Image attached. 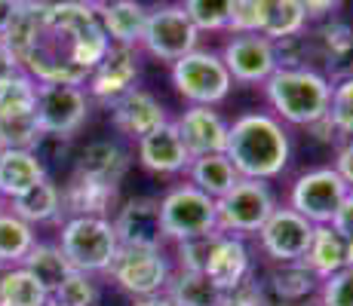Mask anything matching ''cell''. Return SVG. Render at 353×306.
<instances>
[{
  "mask_svg": "<svg viewBox=\"0 0 353 306\" xmlns=\"http://www.w3.org/2000/svg\"><path fill=\"white\" fill-rule=\"evenodd\" d=\"M108 40L99 12L86 0H56L40 10L34 46L22 58L25 74L37 83L83 86L90 71L105 58Z\"/></svg>",
  "mask_w": 353,
  "mask_h": 306,
  "instance_id": "obj_1",
  "label": "cell"
},
{
  "mask_svg": "<svg viewBox=\"0 0 353 306\" xmlns=\"http://www.w3.org/2000/svg\"><path fill=\"white\" fill-rule=\"evenodd\" d=\"M225 156L234 162L240 178L274 181L286 172L292 141L289 132L270 113H243L228 126Z\"/></svg>",
  "mask_w": 353,
  "mask_h": 306,
  "instance_id": "obj_2",
  "label": "cell"
},
{
  "mask_svg": "<svg viewBox=\"0 0 353 306\" xmlns=\"http://www.w3.org/2000/svg\"><path fill=\"white\" fill-rule=\"evenodd\" d=\"M270 111L292 126H316L329 113L332 83L316 67H276L264 80Z\"/></svg>",
  "mask_w": 353,
  "mask_h": 306,
  "instance_id": "obj_3",
  "label": "cell"
},
{
  "mask_svg": "<svg viewBox=\"0 0 353 306\" xmlns=\"http://www.w3.org/2000/svg\"><path fill=\"white\" fill-rule=\"evenodd\" d=\"M62 254L77 273H108L120 242L108 217H68L62 227Z\"/></svg>",
  "mask_w": 353,
  "mask_h": 306,
  "instance_id": "obj_4",
  "label": "cell"
},
{
  "mask_svg": "<svg viewBox=\"0 0 353 306\" xmlns=\"http://www.w3.org/2000/svg\"><path fill=\"white\" fill-rule=\"evenodd\" d=\"M276 208V196L268 181L240 178L221 199H215V223L225 236H252Z\"/></svg>",
  "mask_w": 353,
  "mask_h": 306,
  "instance_id": "obj_5",
  "label": "cell"
},
{
  "mask_svg": "<svg viewBox=\"0 0 353 306\" xmlns=\"http://www.w3.org/2000/svg\"><path fill=\"white\" fill-rule=\"evenodd\" d=\"M172 86L191 105L215 107L230 95V80L225 61L212 50H194L179 61H172Z\"/></svg>",
  "mask_w": 353,
  "mask_h": 306,
  "instance_id": "obj_6",
  "label": "cell"
},
{
  "mask_svg": "<svg viewBox=\"0 0 353 306\" xmlns=\"http://www.w3.org/2000/svg\"><path fill=\"white\" fill-rule=\"evenodd\" d=\"M160 215H163V230L166 239L185 242V239H200V236L219 233L215 223V199L196 190L194 184H179V187L166 190L160 196Z\"/></svg>",
  "mask_w": 353,
  "mask_h": 306,
  "instance_id": "obj_7",
  "label": "cell"
},
{
  "mask_svg": "<svg viewBox=\"0 0 353 306\" xmlns=\"http://www.w3.org/2000/svg\"><path fill=\"white\" fill-rule=\"evenodd\" d=\"M108 276L126 294L151 297L166 291L172 267H169V257L163 248H129V245H120L111 267H108Z\"/></svg>",
  "mask_w": 353,
  "mask_h": 306,
  "instance_id": "obj_8",
  "label": "cell"
},
{
  "mask_svg": "<svg viewBox=\"0 0 353 306\" xmlns=\"http://www.w3.org/2000/svg\"><path fill=\"white\" fill-rule=\"evenodd\" d=\"M200 31L191 25V19L185 16L181 3H160L154 10H148L145 34H141V46L160 61H179L181 56L196 50Z\"/></svg>",
  "mask_w": 353,
  "mask_h": 306,
  "instance_id": "obj_9",
  "label": "cell"
},
{
  "mask_svg": "<svg viewBox=\"0 0 353 306\" xmlns=\"http://www.w3.org/2000/svg\"><path fill=\"white\" fill-rule=\"evenodd\" d=\"M34 117H37L40 132L71 138V135L86 122V117H90V95H86L83 86L37 83Z\"/></svg>",
  "mask_w": 353,
  "mask_h": 306,
  "instance_id": "obj_10",
  "label": "cell"
},
{
  "mask_svg": "<svg viewBox=\"0 0 353 306\" xmlns=\"http://www.w3.org/2000/svg\"><path fill=\"white\" fill-rule=\"evenodd\" d=\"M347 193L350 187L341 181V175L332 166L310 168V172H304L301 178L292 184L289 208H295L310 223H332V217L341 208Z\"/></svg>",
  "mask_w": 353,
  "mask_h": 306,
  "instance_id": "obj_11",
  "label": "cell"
},
{
  "mask_svg": "<svg viewBox=\"0 0 353 306\" xmlns=\"http://www.w3.org/2000/svg\"><path fill=\"white\" fill-rule=\"evenodd\" d=\"M314 227L307 217H301L295 208H274V215L264 221V227L258 230V239L268 257H274L276 263H292V261H304L314 239Z\"/></svg>",
  "mask_w": 353,
  "mask_h": 306,
  "instance_id": "obj_12",
  "label": "cell"
},
{
  "mask_svg": "<svg viewBox=\"0 0 353 306\" xmlns=\"http://www.w3.org/2000/svg\"><path fill=\"white\" fill-rule=\"evenodd\" d=\"M135 80H139V52H135V46L111 43L105 58L86 77V95L111 107L129 89H135Z\"/></svg>",
  "mask_w": 353,
  "mask_h": 306,
  "instance_id": "obj_13",
  "label": "cell"
},
{
  "mask_svg": "<svg viewBox=\"0 0 353 306\" xmlns=\"http://www.w3.org/2000/svg\"><path fill=\"white\" fill-rule=\"evenodd\" d=\"M219 56L225 61L230 80L236 83L258 86L276 71L274 40L261 37V34H234Z\"/></svg>",
  "mask_w": 353,
  "mask_h": 306,
  "instance_id": "obj_14",
  "label": "cell"
},
{
  "mask_svg": "<svg viewBox=\"0 0 353 306\" xmlns=\"http://www.w3.org/2000/svg\"><path fill=\"white\" fill-rule=\"evenodd\" d=\"M111 223H114V233H117V242L129 245V248H163V242H166L160 199H154V196L126 199L117 208Z\"/></svg>",
  "mask_w": 353,
  "mask_h": 306,
  "instance_id": "obj_15",
  "label": "cell"
},
{
  "mask_svg": "<svg viewBox=\"0 0 353 306\" xmlns=\"http://www.w3.org/2000/svg\"><path fill=\"white\" fill-rule=\"evenodd\" d=\"M314 40V61H320L316 71L325 80H347L353 77V25L347 22H323L310 34Z\"/></svg>",
  "mask_w": 353,
  "mask_h": 306,
  "instance_id": "obj_16",
  "label": "cell"
},
{
  "mask_svg": "<svg viewBox=\"0 0 353 306\" xmlns=\"http://www.w3.org/2000/svg\"><path fill=\"white\" fill-rule=\"evenodd\" d=\"M179 129L181 141H185L188 153L194 156H206V153H225L228 144V126L215 107H203V105H191L179 120H172Z\"/></svg>",
  "mask_w": 353,
  "mask_h": 306,
  "instance_id": "obj_17",
  "label": "cell"
},
{
  "mask_svg": "<svg viewBox=\"0 0 353 306\" xmlns=\"http://www.w3.org/2000/svg\"><path fill=\"white\" fill-rule=\"evenodd\" d=\"M111 117H114V126L117 132L129 135V138H145V135L157 132L160 126L169 122V113L166 107L160 105V98H154L148 89H129L123 98H117L111 105Z\"/></svg>",
  "mask_w": 353,
  "mask_h": 306,
  "instance_id": "obj_18",
  "label": "cell"
},
{
  "mask_svg": "<svg viewBox=\"0 0 353 306\" xmlns=\"http://www.w3.org/2000/svg\"><path fill=\"white\" fill-rule=\"evenodd\" d=\"M203 273L212 278L225 294L246 282L252 276V257H249L243 236H225V233L215 236L206 263H203Z\"/></svg>",
  "mask_w": 353,
  "mask_h": 306,
  "instance_id": "obj_19",
  "label": "cell"
},
{
  "mask_svg": "<svg viewBox=\"0 0 353 306\" xmlns=\"http://www.w3.org/2000/svg\"><path fill=\"white\" fill-rule=\"evenodd\" d=\"M139 162L148 168V172L157 175H179L188 172L191 166V153H188L185 141H181L175 122L169 120L166 126H160L157 132L139 138Z\"/></svg>",
  "mask_w": 353,
  "mask_h": 306,
  "instance_id": "obj_20",
  "label": "cell"
},
{
  "mask_svg": "<svg viewBox=\"0 0 353 306\" xmlns=\"http://www.w3.org/2000/svg\"><path fill=\"white\" fill-rule=\"evenodd\" d=\"M117 187L120 184L92 181L74 172L62 190V212L68 217H108V212L117 206Z\"/></svg>",
  "mask_w": 353,
  "mask_h": 306,
  "instance_id": "obj_21",
  "label": "cell"
},
{
  "mask_svg": "<svg viewBox=\"0 0 353 306\" xmlns=\"http://www.w3.org/2000/svg\"><path fill=\"white\" fill-rule=\"evenodd\" d=\"M301 31H307L301 0H255V34L268 40H283Z\"/></svg>",
  "mask_w": 353,
  "mask_h": 306,
  "instance_id": "obj_22",
  "label": "cell"
},
{
  "mask_svg": "<svg viewBox=\"0 0 353 306\" xmlns=\"http://www.w3.org/2000/svg\"><path fill=\"white\" fill-rule=\"evenodd\" d=\"M126 168H129V153L123 147L111 138H99V141H92V144L83 147L74 172L83 175V178H92V181L120 184L126 175Z\"/></svg>",
  "mask_w": 353,
  "mask_h": 306,
  "instance_id": "obj_23",
  "label": "cell"
},
{
  "mask_svg": "<svg viewBox=\"0 0 353 306\" xmlns=\"http://www.w3.org/2000/svg\"><path fill=\"white\" fill-rule=\"evenodd\" d=\"M96 12H99V22H101V28H105L111 43H120V46L141 43L148 10L139 3V0H114V3L96 6Z\"/></svg>",
  "mask_w": 353,
  "mask_h": 306,
  "instance_id": "obj_24",
  "label": "cell"
},
{
  "mask_svg": "<svg viewBox=\"0 0 353 306\" xmlns=\"http://www.w3.org/2000/svg\"><path fill=\"white\" fill-rule=\"evenodd\" d=\"M350 257V242L344 239L338 230H332L329 223H316L314 227V239H310V248L304 254V263L316 278H329L332 273L347 267Z\"/></svg>",
  "mask_w": 353,
  "mask_h": 306,
  "instance_id": "obj_25",
  "label": "cell"
},
{
  "mask_svg": "<svg viewBox=\"0 0 353 306\" xmlns=\"http://www.w3.org/2000/svg\"><path fill=\"white\" fill-rule=\"evenodd\" d=\"M10 212L16 217H22L25 223H46L52 221V217L62 215V187L59 184H52L50 178L31 184L28 190H22L19 196H12L10 199Z\"/></svg>",
  "mask_w": 353,
  "mask_h": 306,
  "instance_id": "obj_26",
  "label": "cell"
},
{
  "mask_svg": "<svg viewBox=\"0 0 353 306\" xmlns=\"http://www.w3.org/2000/svg\"><path fill=\"white\" fill-rule=\"evenodd\" d=\"M166 294L175 306H221L225 291L212 282L203 270H179L169 276Z\"/></svg>",
  "mask_w": 353,
  "mask_h": 306,
  "instance_id": "obj_27",
  "label": "cell"
},
{
  "mask_svg": "<svg viewBox=\"0 0 353 306\" xmlns=\"http://www.w3.org/2000/svg\"><path fill=\"white\" fill-rule=\"evenodd\" d=\"M46 178V166L34 151H3L0 153V196L12 199L31 184Z\"/></svg>",
  "mask_w": 353,
  "mask_h": 306,
  "instance_id": "obj_28",
  "label": "cell"
},
{
  "mask_svg": "<svg viewBox=\"0 0 353 306\" xmlns=\"http://www.w3.org/2000/svg\"><path fill=\"white\" fill-rule=\"evenodd\" d=\"M188 175H191L194 187L203 190L206 196H212V199H221V196L240 181V172H236L234 162H230L225 153L194 156L191 166H188Z\"/></svg>",
  "mask_w": 353,
  "mask_h": 306,
  "instance_id": "obj_29",
  "label": "cell"
},
{
  "mask_svg": "<svg viewBox=\"0 0 353 306\" xmlns=\"http://www.w3.org/2000/svg\"><path fill=\"white\" fill-rule=\"evenodd\" d=\"M19 267H25L28 273L40 282V288L46 291V294H56L59 285L65 282L68 276L74 273V267L68 263V257L62 254V248L59 245H43V242H34V248L25 254V261L19 263Z\"/></svg>",
  "mask_w": 353,
  "mask_h": 306,
  "instance_id": "obj_30",
  "label": "cell"
},
{
  "mask_svg": "<svg viewBox=\"0 0 353 306\" xmlns=\"http://www.w3.org/2000/svg\"><path fill=\"white\" fill-rule=\"evenodd\" d=\"M50 294L40 288L25 267H10L0 273V306H46Z\"/></svg>",
  "mask_w": 353,
  "mask_h": 306,
  "instance_id": "obj_31",
  "label": "cell"
},
{
  "mask_svg": "<svg viewBox=\"0 0 353 306\" xmlns=\"http://www.w3.org/2000/svg\"><path fill=\"white\" fill-rule=\"evenodd\" d=\"M34 227L25 223L22 217L12 212H0V263L19 267L25 261V254L34 248Z\"/></svg>",
  "mask_w": 353,
  "mask_h": 306,
  "instance_id": "obj_32",
  "label": "cell"
},
{
  "mask_svg": "<svg viewBox=\"0 0 353 306\" xmlns=\"http://www.w3.org/2000/svg\"><path fill=\"white\" fill-rule=\"evenodd\" d=\"M320 278L307 270L304 261H292L280 263V267L270 273V291H274L280 300H304L307 294H314Z\"/></svg>",
  "mask_w": 353,
  "mask_h": 306,
  "instance_id": "obj_33",
  "label": "cell"
},
{
  "mask_svg": "<svg viewBox=\"0 0 353 306\" xmlns=\"http://www.w3.org/2000/svg\"><path fill=\"white\" fill-rule=\"evenodd\" d=\"M40 138L34 111L28 113H0V151H31Z\"/></svg>",
  "mask_w": 353,
  "mask_h": 306,
  "instance_id": "obj_34",
  "label": "cell"
},
{
  "mask_svg": "<svg viewBox=\"0 0 353 306\" xmlns=\"http://www.w3.org/2000/svg\"><path fill=\"white\" fill-rule=\"evenodd\" d=\"M37 101V80L25 71H16L0 80V113H28Z\"/></svg>",
  "mask_w": 353,
  "mask_h": 306,
  "instance_id": "obj_35",
  "label": "cell"
},
{
  "mask_svg": "<svg viewBox=\"0 0 353 306\" xmlns=\"http://www.w3.org/2000/svg\"><path fill=\"white\" fill-rule=\"evenodd\" d=\"M181 10L196 31H228L234 0H181Z\"/></svg>",
  "mask_w": 353,
  "mask_h": 306,
  "instance_id": "obj_36",
  "label": "cell"
},
{
  "mask_svg": "<svg viewBox=\"0 0 353 306\" xmlns=\"http://www.w3.org/2000/svg\"><path fill=\"white\" fill-rule=\"evenodd\" d=\"M99 282L90 273H77L74 270L71 276L59 285V291L50 297L56 306H99Z\"/></svg>",
  "mask_w": 353,
  "mask_h": 306,
  "instance_id": "obj_37",
  "label": "cell"
},
{
  "mask_svg": "<svg viewBox=\"0 0 353 306\" xmlns=\"http://www.w3.org/2000/svg\"><path fill=\"white\" fill-rule=\"evenodd\" d=\"M329 122L338 135L353 138V77L332 83V101H329Z\"/></svg>",
  "mask_w": 353,
  "mask_h": 306,
  "instance_id": "obj_38",
  "label": "cell"
},
{
  "mask_svg": "<svg viewBox=\"0 0 353 306\" xmlns=\"http://www.w3.org/2000/svg\"><path fill=\"white\" fill-rule=\"evenodd\" d=\"M320 303L323 306H353V267H344L338 273L320 282Z\"/></svg>",
  "mask_w": 353,
  "mask_h": 306,
  "instance_id": "obj_39",
  "label": "cell"
},
{
  "mask_svg": "<svg viewBox=\"0 0 353 306\" xmlns=\"http://www.w3.org/2000/svg\"><path fill=\"white\" fill-rule=\"evenodd\" d=\"M225 306H274V303H270L268 291L249 276L243 285H236L234 291L225 294Z\"/></svg>",
  "mask_w": 353,
  "mask_h": 306,
  "instance_id": "obj_40",
  "label": "cell"
},
{
  "mask_svg": "<svg viewBox=\"0 0 353 306\" xmlns=\"http://www.w3.org/2000/svg\"><path fill=\"white\" fill-rule=\"evenodd\" d=\"M329 227H332V230H338V233H341L347 242H353V190H350L347 196H344L341 208L335 212V217H332Z\"/></svg>",
  "mask_w": 353,
  "mask_h": 306,
  "instance_id": "obj_41",
  "label": "cell"
},
{
  "mask_svg": "<svg viewBox=\"0 0 353 306\" xmlns=\"http://www.w3.org/2000/svg\"><path fill=\"white\" fill-rule=\"evenodd\" d=\"M341 3L344 0H301V10H304V16H307V22H323V19H329Z\"/></svg>",
  "mask_w": 353,
  "mask_h": 306,
  "instance_id": "obj_42",
  "label": "cell"
},
{
  "mask_svg": "<svg viewBox=\"0 0 353 306\" xmlns=\"http://www.w3.org/2000/svg\"><path fill=\"white\" fill-rule=\"evenodd\" d=\"M335 168L338 175H341V181L347 184V187L353 190V138H347L341 147H338V156H335Z\"/></svg>",
  "mask_w": 353,
  "mask_h": 306,
  "instance_id": "obj_43",
  "label": "cell"
},
{
  "mask_svg": "<svg viewBox=\"0 0 353 306\" xmlns=\"http://www.w3.org/2000/svg\"><path fill=\"white\" fill-rule=\"evenodd\" d=\"M16 71H22V67H19L16 56H12V52L6 50V43H3V40H0V80H3V77H10V74H16Z\"/></svg>",
  "mask_w": 353,
  "mask_h": 306,
  "instance_id": "obj_44",
  "label": "cell"
},
{
  "mask_svg": "<svg viewBox=\"0 0 353 306\" xmlns=\"http://www.w3.org/2000/svg\"><path fill=\"white\" fill-rule=\"evenodd\" d=\"M16 12H19V3H16V0H0V37H3L6 28L12 25Z\"/></svg>",
  "mask_w": 353,
  "mask_h": 306,
  "instance_id": "obj_45",
  "label": "cell"
},
{
  "mask_svg": "<svg viewBox=\"0 0 353 306\" xmlns=\"http://www.w3.org/2000/svg\"><path fill=\"white\" fill-rule=\"evenodd\" d=\"M132 306H175V303L169 300V294L163 291V294H151V297H135Z\"/></svg>",
  "mask_w": 353,
  "mask_h": 306,
  "instance_id": "obj_46",
  "label": "cell"
},
{
  "mask_svg": "<svg viewBox=\"0 0 353 306\" xmlns=\"http://www.w3.org/2000/svg\"><path fill=\"white\" fill-rule=\"evenodd\" d=\"M105 3H114V0H92V6H105Z\"/></svg>",
  "mask_w": 353,
  "mask_h": 306,
  "instance_id": "obj_47",
  "label": "cell"
},
{
  "mask_svg": "<svg viewBox=\"0 0 353 306\" xmlns=\"http://www.w3.org/2000/svg\"><path fill=\"white\" fill-rule=\"evenodd\" d=\"M19 6H25V3H40V0H16Z\"/></svg>",
  "mask_w": 353,
  "mask_h": 306,
  "instance_id": "obj_48",
  "label": "cell"
},
{
  "mask_svg": "<svg viewBox=\"0 0 353 306\" xmlns=\"http://www.w3.org/2000/svg\"><path fill=\"white\" fill-rule=\"evenodd\" d=\"M0 212H3V196H0Z\"/></svg>",
  "mask_w": 353,
  "mask_h": 306,
  "instance_id": "obj_49",
  "label": "cell"
},
{
  "mask_svg": "<svg viewBox=\"0 0 353 306\" xmlns=\"http://www.w3.org/2000/svg\"><path fill=\"white\" fill-rule=\"evenodd\" d=\"M221 306H225V303H221Z\"/></svg>",
  "mask_w": 353,
  "mask_h": 306,
  "instance_id": "obj_50",
  "label": "cell"
},
{
  "mask_svg": "<svg viewBox=\"0 0 353 306\" xmlns=\"http://www.w3.org/2000/svg\"><path fill=\"white\" fill-rule=\"evenodd\" d=\"M0 153H3V151H0Z\"/></svg>",
  "mask_w": 353,
  "mask_h": 306,
  "instance_id": "obj_51",
  "label": "cell"
}]
</instances>
